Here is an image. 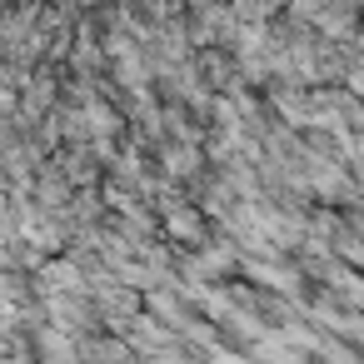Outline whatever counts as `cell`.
Masks as SVG:
<instances>
[{
    "label": "cell",
    "mask_w": 364,
    "mask_h": 364,
    "mask_svg": "<svg viewBox=\"0 0 364 364\" xmlns=\"http://www.w3.org/2000/svg\"><path fill=\"white\" fill-rule=\"evenodd\" d=\"M165 225H170V235H180V245H200V240H205V225H200L195 210H175Z\"/></svg>",
    "instance_id": "cell-1"
}]
</instances>
